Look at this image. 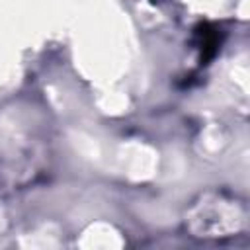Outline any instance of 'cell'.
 <instances>
[{
    "label": "cell",
    "mask_w": 250,
    "mask_h": 250,
    "mask_svg": "<svg viewBox=\"0 0 250 250\" xmlns=\"http://www.w3.org/2000/svg\"><path fill=\"white\" fill-rule=\"evenodd\" d=\"M197 41H199V49H201V61H209L217 55L221 39H219V33L213 25L201 23L197 27Z\"/></svg>",
    "instance_id": "obj_1"
}]
</instances>
